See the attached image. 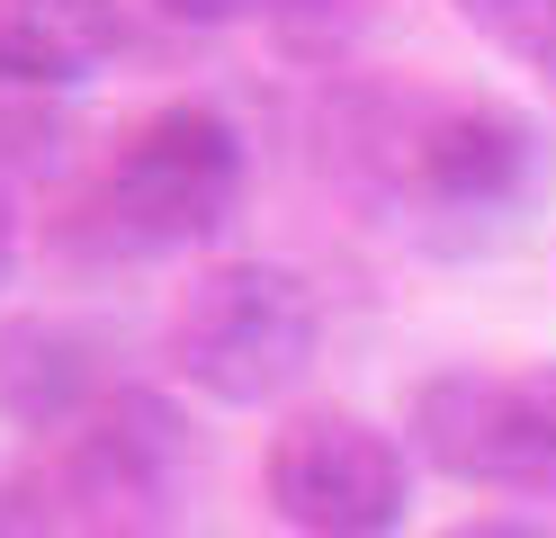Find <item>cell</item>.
<instances>
[{
  "mask_svg": "<svg viewBox=\"0 0 556 538\" xmlns=\"http://www.w3.org/2000/svg\"><path fill=\"white\" fill-rule=\"evenodd\" d=\"M261 18L278 27L288 54H341L368 18V0H261Z\"/></svg>",
  "mask_w": 556,
  "mask_h": 538,
  "instance_id": "obj_10",
  "label": "cell"
},
{
  "mask_svg": "<svg viewBox=\"0 0 556 538\" xmlns=\"http://www.w3.org/2000/svg\"><path fill=\"white\" fill-rule=\"evenodd\" d=\"M413 458H431L448 485L476 493H556V404L539 377L494 368H440L413 386Z\"/></svg>",
  "mask_w": 556,
  "mask_h": 538,
  "instance_id": "obj_6",
  "label": "cell"
},
{
  "mask_svg": "<svg viewBox=\"0 0 556 538\" xmlns=\"http://www.w3.org/2000/svg\"><path fill=\"white\" fill-rule=\"evenodd\" d=\"M261 485L296 538H395L413 512V449L368 413H296L269 440Z\"/></svg>",
  "mask_w": 556,
  "mask_h": 538,
  "instance_id": "obj_5",
  "label": "cell"
},
{
  "mask_svg": "<svg viewBox=\"0 0 556 538\" xmlns=\"http://www.w3.org/2000/svg\"><path fill=\"white\" fill-rule=\"evenodd\" d=\"M99 395V341L63 314H10L0 323V422L10 430H37V440H63Z\"/></svg>",
  "mask_w": 556,
  "mask_h": 538,
  "instance_id": "obj_8",
  "label": "cell"
},
{
  "mask_svg": "<svg viewBox=\"0 0 556 538\" xmlns=\"http://www.w3.org/2000/svg\"><path fill=\"white\" fill-rule=\"evenodd\" d=\"M162 18H180V27H233L242 10H261V0H153Z\"/></svg>",
  "mask_w": 556,
  "mask_h": 538,
  "instance_id": "obj_13",
  "label": "cell"
},
{
  "mask_svg": "<svg viewBox=\"0 0 556 538\" xmlns=\"http://www.w3.org/2000/svg\"><path fill=\"white\" fill-rule=\"evenodd\" d=\"M242 179H252L242 126L216 99H170L144 126L117 135L109 171H99V198H90V225L109 234V251H135V261L189 251L233 225Z\"/></svg>",
  "mask_w": 556,
  "mask_h": 538,
  "instance_id": "obj_2",
  "label": "cell"
},
{
  "mask_svg": "<svg viewBox=\"0 0 556 538\" xmlns=\"http://www.w3.org/2000/svg\"><path fill=\"white\" fill-rule=\"evenodd\" d=\"M18 251H27V207H18V179L0 171V287L18 278Z\"/></svg>",
  "mask_w": 556,
  "mask_h": 538,
  "instance_id": "obj_12",
  "label": "cell"
},
{
  "mask_svg": "<svg viewBox=\"0 0 556 538\" xmlns=\"http://www.w3.org/2000/svg\"><path fill=\"white\" fill-rule=\"evenodd\" d=\"M0 538H63V512L37 502V485H10V476H0Z\"/></svg>",
  "mask_w": 556,
  "mask_h": 538,
  "instance_id": "obj_11",
  "label": "cell"
},
{
  "mask_svg": "<svg viewBox=\"0 0 556 538\" xmlns=\"http://www.w3.org/2000/svg\"><path fill=\"white\" fill-rule=\"evenodd\" d=\"M539 386H547V404H556V368H547V377H539Z\"/></svg>",
  "mask_w": 556,
  "mask_h": 538,
  "instance_id": "obj_15",
  "label": "cell"
},
{
  "mask_svg": "<svg viewBox=\"0 0 556 538\" xmlns=\"http://www.w3.org/2000/svg\"><path fill=\"white\" fill-rule=\"evenodd\" d=\"M324 350V305L288 261H216L170 305V368L225 413L296 395Z\"/></svg>",
  "mask_w": 556,
  "mask_h": 538,
  "instance_id": "obj_3",
  "label": "cell"
},
{
  "mask_svg": "<svg viewBox=\"0 0 556 538\" xmlns=\"http://www.w3.org/2000/svg\"><path fill=\"white\" fill-rule=\"evenodd\" d=\"M484 46L520 72H556V0H448Z\"/></svg>",
  "mask_w": 556,
  "mask_h": 538,
  "instance_id": "obj_9",
  "label": "cell"
},
{
  "mask_svg": "<svg viewBox=\"0 0 556 538\" xmlns=\"http://www.w3.org/2000/svg\"><path fill=\"white\" fill-rule=\"evenodd\" d=\"M117 54H126L117 0H0V90L10 99L81 90Z\"/></svg>",
  "mask_w": 556,
  "mask_h": 538,
  "instance_id": "obj_7",
  "label": "cell"
},
{
  "mask_svg": "<svg viewBox=\"0 0 556 538\" xmlns=\"http://www.w3.org/2000/svg\"><path fill=\"white\" fill-rule=\"evenodd\" d=\"M368 162L404 215L484 234L547 189V126L503 99H404V108L387 99Z\"/></svg>",
  "mask_w": 556,
  "mask_h": 538,
  "instance_id": "obj_1",
  "label": "cell"
},
{
  "mask_svg": "<svg viewBox=\"0 0 556 538\" xmlns=\"http://www.w3.org/2000/svg\"><path fill=\"white\" fill-rule=\"evenodd\" d=\"M448 538H556L547 521H467V529H448Z\"/></svg>",
  "mask_w": 556,
  "mask_h": 538,
  "instance_id": "obj_14",
  "label": "cell"
},
{
  "mask_svg": "<svg viewBox=\"0 0 556 538\" xmlns=\"http://www.w3.org/2000/svg\"><path fill=\"white\" fill-rule=\"evenodd\" d=\"M198 476L189 413L162 386H109L99 404L54 440V512H73L81 529H153L180 512V493Z\"/></svg>",
  "mask_w": 556,
  "mask_h": 538,
  "instance_id": "obj_4",
  "label": "cell"
}]
</instances>
